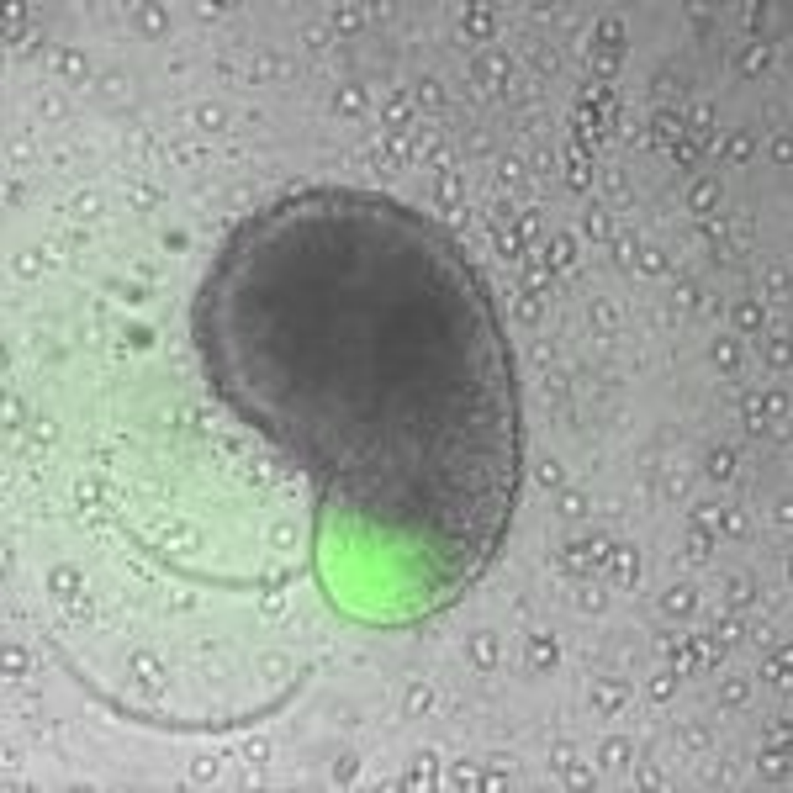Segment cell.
<instances>
[{"label":"cell","mask_w":793,"mask_h":793,"mask_svg":"<svg viewBox=\"0 0 793 793\" xmlns=\"http://www.w3.org/2000/svg\"><path fill=\"white\" fill-rule=\"evenodd\" d=\"M650 132H656V143H683L687 138V122L677 106H661L656 117H650Z\"/></svg>","instance_id":"cell-1"},{"label":"cell","mask_w":793,"mask_h":793,"mask_svg":"<svg viewBox=\"0 0 793 793\" xmlns=\"http://www.w3.org/2000/svg\"><path fill=\"white\" fill-rule=\"evenodd\" d=\"M603 566H608V577L619 582V587H635V582H640V555L624 550V545H619V550H608V561H603Z\"/></svg>","instance_id":"cell-2"},{"label":"cell","mask_w":793,"mask_h":793,"mask_svg":"<svg viewBox=\"0 0 793 793\" xmlns=\"http://www.w3.org/2000/svg\"><path fill=\"white\" fill-rule=\"evenodd\" d=\"M592 169H587V154H582V143H566V185L571 191H587Z\"/></svg>","instance_id":"cell-3"},{"label":"cell","mask_w":793,"mask_h":793,"mask_svg":"<svg viewBox=\"0 0 793 793\" xmlns=\"http://www.w3.org/2000/svg\"><path fill=\"white\" fill-rule=\"evenodd\" d=\"M582 111H598V117H608V122H613V90H608L603 80L582 85Z\"/></svg>","instance_id":"cell-4"},{"label":"cell","mask_w":793,"mask_h":793,"mask_svg":"<svg viewBox=\"0 0 793 793\" xmlns=\"http://www.w3.org/2000/svg\"><path fill=\"white\" fill-rule=\"evenodd\" d=\"M561 571H571V577H592L598 561H592L587 545H566V550H561Z\"/></svg>","instance_id":"cell-5"},{"label":"cell","mask_w":793,"mask_h":793,"mask_svg":"<svg viewBox=\"0 0 793 793\" xmlns=\"http://www.w3.org/2000/svg\"><path fill=\"white\" fill-rule=\"evenodd\" d=\"M571 259H577V243L561 233V238L545 243V259H540V264H545V270H561V264H571Z\"/></svg>","instance_id":"cell-6"},{"label":"cell","mask_w":793,"mask_h":793,"mask_svg":"<svg viewBox=\"0 0 793 793\" xmlns=\"http://www.w3.org/2000/svg\"><path fill=\"white\" fill-rule=\"evenodd\" d=\"M132 677H138L148 693H159V687H164V672H159V661H154V656H132Z\"/></svg>","instance_id":"cell-7"},{"label":"cell","mask_w":793,"mask_h":793,"mask_svg":"<svg viewBox=\"0 0 793 793\" xmlns=\"http://www.w3.org/2000/svg\"><path fill=\"white\" fill-rule=\"evenodd\" d=\"M735 64H741V74H762V69L772 64V48H767V43H751V48H745Z\"/></svg>","instance_id":"cell-8"},{"label":"cell","mask_w":793,"mask_h":793,"mask_svg":"<svg viewBox=\"0 0 793 793\" xmlns=\"http://www.w3.org/2000/svg\"><path fill=\"white\" fill-rule=\"evenodd\" d=\"M492 243H497V254H503V259H518V254H524V233H518L513 222H503Z\"/></svg>","instance_id":"cell-9"},{"label":"cell","mask_w":793,"mask_h":793,"mask_svg":"<svg viewBox=\"0 0 793 793\" xmlns=\"http://www.w3.org/2000/svg\"><path fill=\"white\" fill-rule=\"evenodd\" d=\"M745 640V624L735 619V613H724L720 624H714V645H741Z\"/></svg>","instance_id":"cell-10"},{"label":"cell","mask_w":793,"mask_h":793,"mask_svg":"<svg viewBox=\"0 0 793 793\" xmlns=\"http://www.w3.org/2000/svg\"><path fill=\"white\" fill-rule=\"evenodd\" d=\"M661 608L672 613V619H687V613H693L698 603H693V592H687V587H672L666 598H661Z\"/></svg>","instance_id":"cell-11"},{"label":"cell","mask_w":793,"mask_h":793,"mask_svg":"<svg viewBox=\"0 0 793 793\" xmlns=\"http://www.w3.org/2000/svg\"><path fill=\"white\" fill-rule=\"evenodd\" d=\"M471 661H476L481 672H487V666H497V640H492V635H476V640H471Z\"/></svg>","instance_id":"cell-12"},{"label":"cell","mask_w":793,"mask_h":793,"mask_svg":"<svg viewBox=\"0 0 793 793\" xmlns=\"http://www.w3.org/2000/svg\"><path fill=\"white\" fill-rule=\"evenodd\" d=\"M619 43H624V22H619V16H603L598 22V48H619Z\"/></svg>","instance_id":"cell-13"},{"label":"cell","mask_w":793,"mask_h":793,"mask_svg":"<svg viewBox=\"0 0 793 793\" xmlns=\"http://www.w3.org/2000/svg\"><path fill=\"white\" fill-rule=\"evenodd\" d=\"M767 323V307H762V301H741V307H735V328H762Z\"/></svg>","instance_id":"cell-14"},{"label":"cell","mask_w":793,"mask_h":793,"mask_svg":"<svg viewBox=\"0 0 793 793\" xmlns=\"http://www.w3.org/2000/svg\"><path fill=\"white\" fill-rule=\"evenodd\" d=\"M709 476L714 481H730L735 476V450H724V445L714 450V455H709Z\"/></svg>","instance_id":"cell-15"},{"label":"cell","mask_w":793,"mask_h":793,"mask_svg":"<svg viewBox=\"0 0 793 793\" xmlns=\"http://www.w3.org/2000/svg\"><path fill=\"white\" fill-rule=\"evenodd\" d=\"M582 228H587V238H603V243L613 238V222H608V212H598V206H592V212L582 217Z\"/></svg>","instance_id":"cell-16"},{"label":"cell","mask_w":793,"mask_h":793,"mask_svg":"<svg viewBox=\"0 0 793 793\" xmlns=\"http://www.w3.org/2000/svg\"><path fill=\"white\" fill-rule=\"evenodd\" d=\"M687 656H693V666H714V661H720V645H714V640H687Z\"/></svg>","instance_id":"cell-17"},{"label":"cell","mask_w":793,"mask_h":793,"mask_svg":"<svg viewBox=\"0 0 793 793\" xmlns=\"http://www.w3.org/2000/svg\"><path fill=\"white\" fill-rule=\"evenodd\" d=\"M687 201H693V206H698V212H709V206H714V201H720V185H714V180H698V185H693V191H687Z\"/></svg>","instance_id":"cell-18"},{"label":"cell","mask_w":793,"mask_h":793,"mask_svg":"<svg viewBox=\"0 0 793 793\" xmlns=\"http://www.w3.org/2000/svg\"><path fill=\"white\" fill-rule=\"evenodd\" d=\"M402 159H408V143H402V138H392L386 148H376V164H381V169H396Z\"/></svg>","instance_id":"cell-19"},{"label":"cell","mask_w":793,"mask_h":793,"mask_svg":"<svg viewBox=\"0 0 793 793\" xmlns=\"http://www.w3.org/2000/svg\"><path fill=\"white\" fill-rule=\"evenodd\" d=\"M720 154H730V159H751V138H745V132H730V138H720Z\"/></svg>","instance_id":"cell-20"},{"label":"cell","mask_w":793,"mask_h":793,"mask_svg":"<svg viewBox=\"0 0 793 793\" xmlns=\"http://www.w3.org/2000/svg\"><path fill=\"white\" fill-rule=\"evenodd\" d=\"M518 280H524L529 291H550V270H545V264H524V270H518Z\"/></svg>","instance_id":"cell-21"},{"label":"cell","mask_w":793,"mask_h":793,"mask_svg":"<svg viewBox=\"0 0 793 793\" xmlns=\"http://www.w3.org/2000/svg\"><path fill=\"white\" fill-rule=\"evenodd\" d=\"M714 365H720V371H735V365H741V349H735V338H720V344H714Z\"/></svg>","instance_id":"cell-22"},{"label":"cell","mask_w":793,"mask_h":793,"mask_svg":"<svg viewBox=\"0 0 793 793\" xmlns=\"http://www.w3.org/2000/svg\"><path fill=\"white\" fill-rule=\"evenodd\" d=\"M624 693H629L624 683H603V687H598V709H608V714H613L619 703H624Z\"/></svg>","instance_id":"cell-23"},{"label":"cell","mask_w":793,"mask_h":793,"mask_svg":"<svg viewBox=\"0 0 793 793\" xmlns=\"http://www.w3.org/2000/svg\"><path fill=\"white\" fill-rule=\"evenodd\" d=\"M360 106H365V90H360V85H344V90H338V111H344V117H355Z\"/></svg>","instance_id":"cell-24"},{"label":"cell","mask_w":793,"mask_h":793,"mask_svg":"<svg viewBox=\"0 0 793 793\" xmlns=\"http://www.w3.org/2000/svg\"><path fill=\"white\" fill-rule=\"evenodd\" d=\"M381 117H386V127H408V96H392Z\"/></svg>","instance_id":"cell-25"},{"label":"cell","mask_w":793,"mask_h":793,"mask_svg":"<svg viewBox=\"0 0 793 793\" xmlns=\"http://www.w3.org/2000/svg\"><path fill=\"white\" fill-rule=\"evenodd\" d=\"M720 508H714V503H703V508H693V529H703V534H709V529H720Z\"/></svg>","instance_id":"cell-26"},{"label":"cell","mask_w":793,"mask_h":793,"mask_svg":"<svg viewBox=\"0 0 793 793\" xmlns=\"http://www.w3.org/2000/svg\"><path fill=\"white\" fill-rule=\"evenodd\" d=\"M529 650H534V666H555V640L550 635H534V645H529Z\"/></svg>","instance_id":"cell-27"},{"label":"cell","mask_w":793,"mask_h":793,"mask_svg":"<svg viewBox=\"0 0 793 793\" xmlns=\"http://www.w3.org/2000/svg\"><path fill=\"white\" fill-rule=\"evenodd\" d=\"M492 32V11H466V37H487Z\"/></svg>","instance_id":"cell-28"},{"label":"cell","mask_w":793,"mask_h":793,"mask_svg":"<svg viewBox=\"0 0 793 793\" xmlns=\"http://www.w3.org/2000/svg\"><path fill=\"white\" fill-rule=\"evenodd\" d=\"M592 69H598V80L613 74V69H619V48H598V53H592Z\"/></svg>","instance_id":"cell-29"},{"label":"cell","mask_w":793,"mask_h":793,"mask_svg":"<svg viewBox=\"0 0 793 793\" xmlns=\"http://www.w3.org/2000/svg\"><path fill=\"white\" fill-rule=\"evenodd\" d=\"M513 313L524 317V323H540V313H545V307H540V297H518V301H513Z\"/></svg>","instance_id":"cell-30"},{"label":"cell","mask_w":793,"mask_h":793,"mask_svg":"<svg viewBox=\"0 0 793 793\" xmlns=\"http://www.w3.org/2000/svg\"><path fill=\"white\" fill-rule=\"evenodd\" d=\"M334 27H338V32H360V11H355V6H338V11H334Z\"/></svg>","instance_id":"cell-31"},{"label":"cell","mask_w":793,"mask_h":793,"mask_svg":"<svg viewBox=\"0 0 793 793\" xmlns=\"http://www.w3.org/2000/svg\"><path fill=\"white\" fill-rule=\"evenodd\" d=\"M418 154H423V159H445V143H439V132H418Z\"/></svg>","instance_id":"cell-32"},{"label":"cell","mask_w":793,"mask_h":793,"mask_svg":"<svg viewBox=\"0 0 793 793\" xmlns=\"http://www.w3.org/2000/svg\"><path fill=\"white\" fill-rule=\"evenodd\" d=\"M561 513L566 518H582V513H587V497H582V492H561Z\"/></svg>","instance_id":"cell-33"},{"label":"cell","mask_w":793,"mask_h":793,"mask_svg":"<svg viewBox=\"0 0 793 793\" xmlns=\"http://www.w3.org/2000/svg\"><path fill=\"white\" fill-rule=\"evenodd\" d=\"M450 783H455V788H476V783H481V772L471 767V762H460V767L450 772Z\"/></svg>","instance_id":"cell-34"},{"label":"cell","mask_w":793,"mask_h":793,"mask_svg":"<svg viewBox=\"0 0 793 793\" xmlns=\"http://www.w3.org/2000/svg\"><path fill=\"white\" fill-rule=\"evenodd\" d=\"M687 555H693V561H709V534H703V529L687 534Z\"/></svg>","instance_id":"cell-35"},{"label":"cell","mask_w":793,"mask_h":793,"mask_svg":"<svg viewBox=\"0 0 793 793\" xmlns=\"http://www.w3.org/2000/svg\"><path fill=\"white\" fill-rule=\"evenodd\" d=\"M550 767L555 772H571V767H577V751H571V745H555V751H550Z\"/></svg>","instance_id":"cell-36"},{"label":"cell","mask_w":793,"mask_h":793,"mask_svg":"<svg viewBox=\"0 0 793 793\" xmlns=\"http://www.w3.org/2000/svg\"><path fill=\"white\" fill-rule=\"evenodd\" d=\"M767 677H772V683H788V650L767 656Z\"/></svg>","instance_id":"cell-37"},{"label":"cell","mask_w":793,"mask_h":793,"mask_svg":"<svg viewBox=\"0 0 793 793\" xmlns=\"http://www.w3.org/2000/svg\"><path fill=\"white\" fill-rule=\"evenodd\" d=\"M408 709L413 714H429L434 709V693H429V687H413V693H408Z\"/></svg>","instance_id":"cell-38"},{"label":"cell","mask_w":793,"mask_h":793,"mask_svg":"<svg viewBox=\"0 0 793 793\" xmlns=\"http://www.w3.org/2000/svg\"><path fill=\"white\" fill-rule=\"evenodd\" d=\"M53 64H59V69L69 74V80H80V74H85V59H80V53H59Z\"/></svg>","instance_id":"cell-39"},{"label":"cell","mask_w":793,"mask_h":793,"mask_svg":"<svg viewBox=\"0 0 793 793\" xmlns=\"http://www.w3.org/2000/svg\"><path fill=\"white\" fill-rule=\"evenodd\" d=\"M613 259H635V238H629V233H613Z\"/></svg>","instance_id":"cell-40"},{"label":"cell","mask_w":793,"mask_h":793,"mask_svg":"<svg viewBox=\"0 0 793 793\" xmlns=\"http://www.w3.org/2000/svg\"><path fill=\"white\" fill-rule=\"evenodd\" d=\"M592 328H598V334H608V328H613V307H608V301L592 307Z\"/></svg>","instance_id":"cell-41"},{"label":"cell","mask_w":793,"mask_h":793,"mask_svg":"<svg viewBox=\"0 0 793 793\" xmlns=\"http://www.w3.org/2000/svg\"><path fill=\"white\" fill-rule=\"evenodd\" d=\"M745 418H751V429H762V423H767V408H762V396H745Z\"/></svg>","instance_id":"cell-42"},{"label":"cell","mask_w":793,"mask_h":793,"mask_svg":"<svg viewBox=\"0 0 793 793\" xmlns=\"http://www.w3.org/2000/svg\"><path fill=\"white\" fill-rule=\"evenodd\" d=\"M624 757H629V751H624V741H608V745H603V767H619Z\"/></svg>","instance_id":"cell-43"},{"label":"cell","mask_w":793,"mask_h":793,"mask_svg":"<svg viewBox=\"0 0 793 793\" xmlns=\"http://www.w3.org/2000/svg\"><path fill=\"white\" fill-rule=\"evenodd\" d=\"M418 101H423V106H439V101H445V90H439L434 80H423V85H418Z\"/></svg>","instance_id":"cell-44"},{"label":"cell","mask_w":793,"mask_h":793,"mask_svg":"<svg viewBox=\"0 0 793 793\" xmlns=\"http://www.w3.org/2000/svg\"><path fill=\"white\" fill-rule=\"evenodd\" d=\"M534 476H540V487H561V466H555V460H545Z\"/></svg>","instance_id":"cell-45"},{"label":"cell","mask_w":793,"mask_h":793,"mask_svg":"<svg viewBox=\"0 0 793 793\" xmlns=\"http://www.w3.org/2000/svg\"><path fill=\"white\" fill-rule=\"evenodd\" d=\"M656 270H666V259H661L656 249H650V254H640V276H656Z\"/></svg>","instance_id":"cell-46"},{"label":"cell","mask_w":793,"mask_h":793,"mask_svg":"<svg viewBox=\"0 0 793 793\" xmlns=\"http://www.w3.org/2000/svg\"><path fill=\"white\" fill-rule=\"evenodd\" d=\"M693 301H698V286L693 280H677V307H693Z\"/></svg>","instance_id":"cell-47"},{"label":"cell","mask_w":793,"mask_h":793,"mask_svg":"<svg viewBox=\"0 0 793 793\" xmlns=\"http://www.w3.org/2000/svg\"><path fill=\"white\" fill-rule=\"evenodd\" d=\"M74 582H80V577H74L69 566H64V571H53V592H74Z\"/></svg>","instance_id":"cell-48"},{"label":"cell","mask_w":793,"mask_h":793,"mask_svg":"<svg viewBox=\"0 0 793 793\" xmlns=\"http://www.w3.org/2000/svg\"><path fill=\"white\" fill-rule=\"evenodd\" d=\"M503 180H508V185L524 180V164H518V159H503Z\"/></svg>","instance_id":"cell-49"},{"label":"cell","mask_w":793,"mask_h":793,"mask_svg":"<svg viewBox=\"0 0 793 793\" xmlns=\"http://www.w3.org/2000/svg\"><path fill=\"white\" fill-rule=\"evenodd\" d=\"M6 672H11V677L27 672V650H11V656H6Z\"/></svg>","instance_id":"cell-50"},{"label":"cell","mask_w":793,"mask_h":793,"mask_svg":"<svg viewBox=\"0 0 793 793\" xmlns=\"http://www.w3.org/2000/svg\"><path fill=\"white\" fill-rule=\"evenodd\" d=\"M196 122H201V127H222V111H217V106H201V111H196Z\"/></svg>","instance_id":"cell-51"},{"label":"cell","mask_w":793,"mask_h":793,"mask_svg":"<svg viewBox=\"0 0 793 793\" xmlns=\"http://www.w3.org/2000/svg\"><path fill=\"white\" fill-rule=\"evenodd\" d=\"M439 196H445V201H455V196H460V175H445V180H439Z\"/></svg>","instance_id":"cell-52"},{"label":"cell","mask_w":793,"mask_h":793,"mask_svg":"<svg viewBox=\"0 0 793 793\" xmlns=\"http://www.w3.org/2000/svg\"><path fill=\"white\" fill-rule=\"evenodd\" d=\"M730 603H751V582H745V577L730 582Z\"/></svg>","instance_id":"cell-53"},{"label":"cell","mask_w":793,"mask_h":793,"mask_svg":"<svg viewBox=\"0 0 793 793\" xmlns=\"http://www.w3.org/2000/svg\"><path fill=\"white\" fill-rule=\"evenodd\" d=\"M212 772H217V762H212V757H201V762H196V767H191V778H196V783H206V778H212Z\"/></svg>","instance_id":"cell-54"},{"label":"cell","mask_w":793,"mask_h":793,"mask_svg":"<svg viewBox=\"0 0 793 793\" xmlns=\"http://www.w3.org/2000/svg\"><path fill=\"white\" fill-rule=\"evenodd\" d=\"M650 698H656V703H661V698H672V677H656V683H650Z\"/></svg>","instance_id":"cell-55"},{"label":"cell","mask_w":793,"mask_h":793,"mask_svg":"<svg viewBox=\"0 0 793 793\" xmlns=\"http://www.w3.org/2000/svg\"><path fill=\"white\" fill-rule=\"evenodd\" d=\"M138 22H143V32H159V27H164V11H143Z\"/></svg>","instance_id":"cell-56"},{"label":"cell","mask_w":793,"mask_h":793,"mask_svg":"<svg viewBox=\"0 0 793 793\" xmlns=\"http://www.w3.org/2000/svg\"><path fill=\"white\" fill-rule=\"evenodd\" d=\"M767 360H772V365H788V338H778V344H772Z\"/></svg>","instance_id":"cell-57"},{"label":"cell","mask_w":793,"mask_h":793,"mask_svg":"<svg viewBox=\"0 0 793 793\" xmlns=\"http://www.w3.org/2000/svg\"><path fill=\"white\" fill-rule=\"evenodd\" d=\"M334 772H338V783H355V778H360V767H355V762H338Z\"/></svg>","instance_id":"cell-58"},{"label":"cell","mask_w":793,"mask_h":793,"mask_svg":"<svg viewBox=\"0 0 793 793\" xmlns=\"http://www.w3.org/2000/svg\"><path fill=\"white\" fill-rule=\"evenodd\" d=\"M724 703H745V683H730V687H724Z\"/></svg>","instance_id":"cell-59"}]
</instances>
